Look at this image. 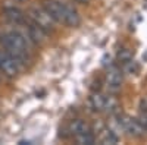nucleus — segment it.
Returning a JSON list of instances; mask_svg holds the SVG:
<instances>
[{
  "label": "nucleus",
  "mask_w": 147,
  "mask_h": 145,
  "mask_svg": "<svg viewBox=\"0 0 147 145\" xmlns=\"http://www.w3.org/2000/svg\"><path fill=\"white\" fill-rule=\"evenodd\" d=\"M121 84H122V74L118 67H112L107 75H106V85L109 88V91L116 92L121 88Z\"/></svg>",
  "instance_id": "nucleus-7"
},
{
  "label": "nucleus",
  "mask_w": 147,
  "mask_h": 145,
  "mask_svg": "<svg viewBox=\"0 0 147 145\" xmlns=\"http://www.w3.org/2000/svg\"><path fill=\"white\" fill-rule=\"evenodd\" d=\"M3 15L5 18L12 22V23H15V25H19V23H22L24 21H25V16H24V13L15 6H10V7H5L3 9Z\"/></svg>",
  "instance_id": "nucleus-8"
},
{
  "label": "nucleus",
  "mask_w": 147,
  "mask_h": 145,
  "mask_svg": "<svg viewBox=\"0 0 147 145\" xmlns=\"http://www.w3.org/2000/svg\"><path fill=\"white\" fill-rule=\"evenodd\" d=\"M118 59L122 63H127V62H129V60H132V53L128 50V48H122V50H119V53H118Z\"/></svg>",
  "instance_id": "nucleus-11"
},
{
  "label": "nucleus",
  "mask_w": 147,
  "mask_h": 145,
  "mask_svg": "<svg viewBox=\"0 0 147 145\" xmlns=\"http://www.w3.org/2000/svg\"><path fill=\"white\" fill-rule=\"evenodd\" d=\"M90 106L94 112H105V110H115L116 101L109 97H105L103 94H93L90 97Z\"/></svg>",
  "instance_id": "nucleus-5"
},
{
  "label": "nucleus",
  "mask_w": 147,
  "mask_h": 145,
  "mask_svg": "<svg viewBox=\"0 0 147 145\" xmlns=\"http://www.w3.org/2000/svg\"><path fill=\"white\" fill-rule=\"evenodd\" d=\"M138 122H140V125L143 126L144 132H147V112H144V114L138 119Z\"/></svg>",
  "instance_id": "nucleus-12"
},
{
  "label": "nucleus",
  "mask_w": 147,
  "mask_h": 145,
  "mask_svg": "<svg viewBox=\"0 0 147 145\" xmlns=\"http://www.w3.org/2000/svg\"><path fill=\"white\" fill-rule=\"evenodd\" d=\"M43 9L55 22L66 25L69 28H75L81 23V18L78 12L68 3H63L60 0H44Z\"/></svg>",
  "instance_id": "nucleus-1"
},
{
  "label": "nucleus",
  "mask_w": 147,
  "mask_h": 145,
  "mask_svg": "<svg viewBox=\"0 0 147 145\" xmlns=\"http://www.w3.org/2000/svg\"><path fill=\"white\" fill-rule=\"evenodd\" d=\"M100 141H102V144L115 145V144H118V136L115 135V132H112V130H105Z\"/></svg>",
  "instance_id": "nucleus-10"
},
{
  "label": "nucleus",
  "mask_w": 147,
  "mask_h": 145,
  "mask_svg": "<svg viewBox=\"0 0 147 145\" xmlns=\"http://www.w3.org/2000/svg\"><path fill=\"white\" fill-rule=\"evenodd\" d=\"M13 2H22V0H13Z\"/></svg>",
  "instance_id": "nucleus-15"
},
{
  "label": "nucleus",
  "mask_w": 147,
  "mask_h": 145,
  "mask_svg": "<svg viewBox=\"0 0 147 145\" xmlns=\"http://www.w3.org/2000/svg\"><path fill=\"white\" fill-rule=\"evenodd\" d=\"M68 130L72 139L80 145H93L96 142V136L93 134L91 128L80 119L72 120L68 126Z\"/></svg>",
  "instance_id": "nucleus-3"
},
{
  "label": "nucleus",
  "mask_w": 147,
  "mask_h": 145,
  "mask_svg": "<svg viewBox=\"0 0 147 145\" xmlns=\"http://www.w3.org/2000/svg\"><path fill=\"white\" fill-rule=\"evenodd\" d=\"M124 128L128 132L129 136H141L144 134V129L140 125L138 119H125L124 120Z\"/></svg>",
  "instance_id": "nucleus-9"
},
{
  "label": "nucleus",
  "mask_w": 147,
  "mask_h": 145,
  "mask_svg": "<svg viewBox=\"0 0 147 145\" xmlns=\"http://www.w3.org/2000/svg\"><path fill=\"white\" fill-rule=\"evenodd\" d=\"M28 38L18 31H7L0 35V44L3 45L5 51L12 54L21 63L25 62V59L30 54Z\"/></svg>",
  "instance_id": "nucleus-2"
},
{
  "label": "nucleus",
  "mask_w": 147,
  "mask_h": 145,
  "mask_svg": "<svg viewBox=\"0 0 147 145\" xmlns=\"http://www.w3.org/2000/svg\"><path fill=\"white\" fill-rule=\"evenodd\" d=\"M32 22L37 23L40 28H43V29L47 32V31H52V29H53V27H52L53 23H52V22H55V21L49 16V13L41 7L40 10L35 9V10L32 12Z\"/></svg>",
  "instance_id": "nucleus-6"
},
{
  "label": "nucleus",
  "mask_w": 147,
  "mask_h": 145,
  "mask_svg": "<svg viewBox=\"0 0 147 145\" xmlns=\"http://www.w3.org/2000/svg\"><path fill=\"white\" fill-rule=\"evenodd\" d=\"M75 3H81V5H85V3H88V0H74Z\"/></svg>",
  "instance_id": "nucleus-14"
},
{
  "label": "nucleus",
  "mask_w": 147,
  "mask_h": 145,
  "mask_svg": "<svg viewBox=\"0 0 147 145\" xmlns=\"http://www.w3.org/2000/svg\"><path fill=\"white\" fill-rule=\"evenodd\" d=\"M22 63L19 60H16L12 54H9L7 51H2L0 53V70L3 72L6 76H16L21 70Z\"/></svg>",
  "instance_id": "nucleus-4"
},
{
  "label": "nucleus",
  "mask_w": 147,
  "mask_h": 145,
  "mask_svg": "<svg viewBox=\"0 0 147 145\" xmlns=\"http://www.w3.org/2000/svg\"><path fill=\"white\" fill-rule=\"evenodd\" d=\"M140 108H141V112H147V97H144V98L140 101Z\"/></svg>",
  "instance_id": "nucleus-13"
}]
</instances>
